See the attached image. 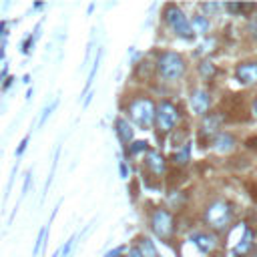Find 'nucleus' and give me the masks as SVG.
<instances>
[{
	"label": "nucleus",
	"mask_w": 257,
	"mask_h": 257,
	"mask_svg": "<svg viewBox=\"0 0 257 257\" xmlns=\"http://www.w3.org/2000/svg\"><path fill=\"white\" fill-rule=\"evenodd\" d=\"M251 251H255V233H253V229H251L249 225H245L241 239L233 245V255L245 257V255H249Z\"/></svg>",
	"instance_id": "9d476101"
},
{
	"label": "nucleus",
	"mask_w": 257,
	"mask_h": 257,
	"mask_svg": "<svg viewBox=\"0 0 257 257\" xmlns=\"http://www.w3.org/2000/svg\"><path fill=\"white\" fill-rule=\"evenodd\" d=\"M251 112H253V116L257 118V96H255L253 102H251Z\"/></svg>",
	"instance_id": "473e14b6"
},
{
	"label": "nucleus",
	"mask_w": 257,
	"mask_h": 257,
	"mask_svg": "<svg viewBox=\"0 0 257 257\" xmlns=\"http://www.w3.org/2000/svg\"><path fill=\"white\" fill-rule=\"evenodd\" d=\"M215 72H217V68H215V64H213L211 60H201V64H199V74H201L203 78H213Z\"/></svg>",
	"instance_id": "412c9836"
},
{
	"label": "nucleus",
	"mask_w": 257,
	"mask_h": 257,
	"mask_svg": "<svg viewBox=\"0 0 257 257\" xmlns=\"http://www.w3.org/2000/svg\"><path fill=\"white\" fill-rule=\"evenodd\" d=\"M191 28H193L195 34L205 36V34L209 32V28H211V22H209V18H207L205 14H195V16L191 18Z\"/></svg>",
	"instance_id": "4468645a"
},
{
	"label": "nucleus",
	"mask_w": 257,
	"mask_h": 257,
	"mask_svg": "<svg viewBox=\"0 0 257 257\" xmlns=\"http://www.w3.org/2000/svg\"><path fill=\"white\" fill-rule=\"evenodd\" d=\"M128 116L141 128H151L157 118V104L147 96H137L128 102Z\"/></svg>",
	"instance_id": "7ed1b4c3"
},
{
	"label": "nucleus",
	"mask_w": 257,
	"mask_h": 257,
	"mask_svg": "<svg viewBox=\"0 0 257 257\" xmlns=\"http://www.w3.org/2000/svg\"><path fill=\"white\" fill-rule=\"evenodd\" d=\"M163 16H165V22L171 26V30L177 36H181L185 40H191L195 36L193 28H191V20L187 18V14L177 4H167L163 10Z\"/></svg>",
	"instance_id": "20e7f679"
},
{
	"label": "nucleus",
	"mask_w": 257,
	"mask_h": 257,
	"mask_svg": "<svg viewBox=\"0 0 257 257\" xmlns=\"http://www.w3.org/2000/svg\"><path fill=\"white\" fill-rule=\"evenodd\" d=\"M223 8L229 12V14H233V16H237V14H241V2H227V4H223Z\"/></svg>",
	"instance_id": "393cba45"
},
{
	"label": "nucleus",
	"mask_w": 257,
	"mask_h": 257,
	"mask_svg": "<svg viewBox=\"0 0 257 257\" xmlns=\"http://www.w3.org/2000/svg\"><path fill=\"white\" fill-rule=\"evenodd\" d=\"M28 141H30V135H26V137L20 141V145H18L16 151H14L16 157H22V155H24V151H26V147H28Z\"/></svg>",
	"instance_id": "bb28decb"
},
{
	"label": "nucleus",
	"mask_w": 257,
	"mask_h": 257,
	"mask_svg": "<svg viewBox=\"0 0 257 257\" xmlns=\"http://www.w3.org/2000/svg\"><path fill=\"white\" fill-rule=\"evenodd\" d=\"M56 104H58V100H52L48 106H44V110H42V114H40V118H38V126H42V124L46 122V118L52 114V110L56 108Z\"/></svg>",
	"instance_id": "5701e85b"
},
{
	"label": "nucleus",
	"mask_w": 257,
	"mask_h": 257,
	"mask_svg": "<svg viewBox=\"0 0 257 257\" xmlns=\"http://www.w3.org/2000/svg\"><path fill=\"white\" fill-rule=\"evenodd\" d=\"M151 231L159 237V239H165L169 241L175 233V217L171 211L167 209H155L153 215H151Z\"/></svg>",
	"instance_id": "39448f33"
},
{
	"label": "nucleus",
	"mask_w": 257,
	"mask_h": 257,
	"mask_svg": "<svg viewBox=\"0 0 257 257\" xmlns=\"http://www.w3.org/2000/svg\"><path fill=\"white\" fill-rule=\"evenodd\" d=\"M30 179H32V175H30V173H26V177H24V185H22V197L28 193V187H30Z\"/></svg>",
	"instance_id": "c756f323"
},
{
	"label": "nucleus",
	"mask_w": 257,
	"mask_h": 257,
	"mask_svg": "<svg viewBox=\"0 0 257 257\" xmlns=\"http://www.w3.org/2000/svg\"><path fill=\"white\" fill-rule=\"evenodd\" d=\"M201 10H203V14L209 18V16H217L221 10H223V4H219V2H203L201 4Z\"/></svg>",
	"instance_id": "6ab92c4d"
},
{
	"label": "nucleus",
	"mask_w": 257,
	"mask_h": 257,
	"mask_svg": "<svg viewBox=\"0 0 257 257\" xmlns=\"http://www.w3.org/2000/svg\"><path fill=\"white\" fill-rule=\"evenodd\" d=\"M100 56H102V50H98V52H96V58H94L92 68H90V72H88V80H86V84H84V92H88V90H90V86H92V80H94L96 70H98V64H100Z\"/></svg>",
	"instance_id": "aec40b11"
},
{
	"label": "nucleus",
	"mask_w": 257,
	"mask_h": 257,
	"mask_svg": "<svg viewBox=\"0 0 257 257\" xmlns=\"http://www.w3.org/2000/svg\"><path fill=\"white\" fill-rule=\"evenodd\" d=\"M48 229H50L48 223L40 229V233H38V237H36V243H34V249H32V255H34V257L42 251V247H44V243H46V237H48Z\"/></svg>",
	"instance_id": "a211bd4d"
},
{
	"label": "nucleus",
	"mask_w": 257,
	"mask_h": 257,
	"mask_svg": "<svg viewBox=\"0 0 257 257\" xmlns=\"http://www.w3.org/2000/svg\"><path fill=\"white\" fill-rule=\"evenodd\" d=\"M255 10H257V4H255V2H251V4H243V2H241V16H247V18H249Z\"/></svg>",
	"instance_id": "a878e982"
},
{
	"label": "nucleus",
	"mask_w": 257,
	"mask_h": 257,
	"mask_svg": "<svg viewBox=\"0 0 257 257\" xmlns=\"http://www.w3.org/2000/svg\"><path fill=\"white\" fill-rule=\"evenodd\" d=\"M126 257H143V255H141L139 247H131V249H128V253H126Z\"/></svg>",
	"instance_id": "7c9ffc66"
},
{
	"label": "nucleus",
	"mask_w": 257,
	"mask_h": 257,
	"mask_svg": "<svg viewBox=\"0 0 257 257\" xmlns=\"http://www.w3.org/2000/svg\"><path fill=\"white\" fill-rule=\"evenodd\" d=\"M235 143H237V141H235L233 135H229V133H219V135L213 139L211 145H213V149H215L217 153H223V155H225V153H231V151L235 149Z\"/></svg>",
	"instance_id": "ddd939ff"
},
{
	"label": "nucleus",
	"mask_w": 257,
	"mask_h": 257,
	"mask_svg": "<svg viewBox=\"0 0 257 257\" xmlns=\"http://www.w3.org/2000/svg\"><path fill=\"white\" fill-rule=\"evenodd\" d=\"M253 257H257V247H255V251H253Z\"/></svg>",
	"instance_id": "f704fd0d"
},
{
	"label": "nucleus",
	"mask_w": 257,
	"mask_h": 257,
	"mask_svg": "<svg viewBox=\"0 0 257 257\" xmlns=\"http://www.w3.org/2000/svg\"><path fill=\"white\" fill-rule=\"evenodd\" d=\"M74 243H76V235H72V237H70V239H68V241H66V243H64V245H62V247H60L52 257H66V255L70 253V249L74 247Z\"/></svg>",
	"instance_id": "4be33fe9"
},
{
	"label": "nucleus",
	"mask_w": 257,
	"mask_h": 257,
	"mask_svg": "<svg viewBox=\"0 0 257 257\" xmlns=\"http://www.w3.org/2000/svg\"><path fill=\"white\" fill-rule=\"evenodd\" d=\"M120 177H122V179L128 177V167H126V163H120Z\"/></svg>",
	"instance_id": "2f4dec72"
},
{
	"label": "nucleus",
	"mask_w": 257,
	"mask_h": 257,
	"mask_svg": "<svg viewBox=\"0 0 257 257\" xmlns=\"http://www.w3.org/2000/svg\"><path fill=\"white\" fill-rule=\"evenodd\" d=\"M189 104L195 114L205 116V114H209V108H211V94L205 88H193V92L189 96Z\"/></svg>",
	"instance_id": "1a4fd4ad"
},
{
	"label": "nucleus",
	"mask_w": 257,
	"mask_h": 257,
	"mask_svg": "<svg viewBox=\"0 0 257 257\" xmlns=\"http://www.w3.org/2000/svg\"><path fill=\"white\" fill-rule=\"evenodd\" d=\"M12 80H14V78H6V82H4V90H6V88L12 84Z\"/></svg>",
	"instance_id": "72a5a7b5"
},
{
	"label": "nucleus",
	"mask_w": 257,
	"mask_h": 257,
	"mask_svg": "<svg viewBox=\"0 0 257 257\" xmlns=\"http://www.w3.org/2000/svg\"><path fill=\"white\" fill-rule=\"evenodd\" d=\"M139 251H141L143 257H159V251H157L151 237H141L139 239Z\"/></svg>",
	"instance_id": "dca6fc26"
},
{
	"label": "nucleus",
	"mask_w": 257,
	"mask_h": 257,
	"mask_svg": "<svg viewBox=\"0 0 257 257\" xmlns=\"http://www.w3.org/2000/svg\"><path fill=\"white\" fill-rule=\"evenodd\" d=\"M189 241L201 251V253H211L215 247H217V237L215 235H211V233H205V231H197V233H193L191 237H189Z\"/></svg>",
	"instance_id": "9b49d317"
},
{
	"label": "nucleus",
	"mask_w": 257,
	"mask_h": 257,
	"mask_svg": "<svg viewBox=\"0 0 257 257\" xmlns=\"http://www.w3.org/2000/svg\"><path fill=\"white\" fill-rule=\"evenodd\" d=\"M203 219H205V223H207L213 231L221 233V231H225V229L231 225V221H233V205H231L229 201H223V199L211 201V203L205 207Z\"/></svg>",
	"instance_id": "f257e3e1"
},
{
	"label": "nucleus",
	"mask_w": 257,
	"mask_h": 257,
	"mask_svg": "<svg viewBox=\"0 0 257 257\" xmlns=\"http://www.w3.org/2000/svg\"><path fill=\"white\" fill-rule=\"evenodd\" d=\"M253 34H255V40H257V30H255V32H253Z\"/></svg>",
	"instance_id": "c9c22d12"
},
{
	"label": "nucleus",
	"mask_w": 257,
	"mask_h": 257,
	"mask_svg": "<svg viewBox=\"0 0 257 257\" xmlns=\"http://www.w3.org/2000/svg\"><path fill=\"white\" fill-rule=\"evenodd\" d=\"M235 78L243 86H257V60H243L235 66Z\"/></svg>",
	"instance_id": "6e6552de"
},
{
	"label": "nucleus",
	"mask_w": 257,
	"mask_h": 257,
	"mask_svg": "<svg viewBox=\"0 0 257 257\" xmlns=\"http://www.w3.org/2000/svg\"><path fill=\"white\" fill-rule=\"evenodd\" d=\"M145 165H147V169H149L153 175H163V173H165V169H167L165 157H163L159 151H147Z\"/></svg>",
	"instance_id": "f8f14e48"
},
{
	"label": "nucleus",
	"mask_w": 257,
	"mask_h": 257,
	"mask_svg": "<svg viewBox=\"0 0 257 257\" xmlns=\"http://www.w3.org/2000/svg\"><path fill=\"white\" fill-rule=\"evenodd\" d=\"M191 161V143H183V147L173 155V163L179 167H185Z\"/></svg>",
	"instance_id": "f3484780"
},
{
	"label": "nucleus",
	"mask_w": 257,
	"mask_h": 257,
	"mask_svg": "<svg viewBox=\"0 0 257 257\" xmlns=\"http://www.w3.org/2000/svg\"><path fill=\"white\" fill-rule=\"evenodd\" d=\"M34 40H36V38H34L32 34H30V36H26V40L22 42V52H24V54H28V52H30V48L34 46Z\"/></svg>",
	"instance_id": "c85d7f7f"
},
{
	"label": "nucleus",
	"mask_w": 257,
	"mask_h": 257,
	"mask_svg": "<svg viewBox=\"0 0 257 257\" xmlns=\"http://www.w3.org/2000/svg\"><path fill=\"white\" fill-rule=\"evenodd\" d=\"M181 114H179V108L171 102V100H161L157 104V118H155V124L161 133H171L175 128V124L179 122Z\"/></svg>",
	"instance_id": "423d86ee"
},
{
	"label": "nucleus",
	"mask_w": 257,
	"mask_h": 257,
	"mask_svg": "<svg viewBox=\"0 0 257 257\" xmlns=\"http://www.w3.org/2000/svg\"><path fill=\"white\" fill-rule=\"evenodd\" d=\"M215 44H217V40H215V38H209V40L199 48V52H197V54H207V52H211V50H213L211 46H215Z\"/></svg>",
	"instance_id": "cd10ccee"
},
{
	"label": "nucleus",
	"mask_w": 257,
	"mask_h": 257,
	"mask_svg": "<svg viewBox=\"0 0 257 257\" xmlns=\"http://www.w3.org/2000/svg\"><path fill=\"white\" fill-rule=\"evenodd\" d=\"M149 149V145H147V141H135L133 145H131V149H128V153L131 155H135V153H141V151H147Z\"/></svg>",
	"instance_id": "b1692460"
},
{
	"label": "nucleus",
	"mask_w": 257,
	"mask_h": 257,
	"mask_svg": "<svg viewBox=\"0 0 257 257\" xmlns=\"http://www.w3.org/2000/svg\"><path fill=\"white\" fill-rule=\"evenodd\" d=\"M114 126H116V135H118L120 143H131L133 141V126L126 118H116Z\"/></svg>",
	"instance_id": "2eb2a0df"
},
{
	"label": "nucleus",
	"mask_w": 257,
	"mask_h": 257,
	"mask_svg": "<svg viewBox=\"0 0 257 257\" xmlns=\"http://www.w3.org/2000/svg\"><path fill=\"white\" fill-rule=\"evenodd\" d=\"M157 70H159L161 78L173 82V80L183 78V74L187 70V62H185V58L179 52L167 50V52L159 54V58H157Z\"/></svg>",
	"instance_id": "f03ea898"
},
{
	"label": "nucleus",
	"mask_w": 257,
	"mask_h": 257,
	"mask_svg": "<svg viewBox=\"0 0 257 257\" xmlns=\"http://www.w3.org/2000/svg\"><path fill=\"white\" fill-rule=\"evenodd\" d=\"M221 124H223V112H209V114H205L203 120H201V126H199V137L203 141H211L213 143V139L221 133L219 131Z\"/></svg>",
	"instance_id": "0eeeda50"
}]
</instances>
